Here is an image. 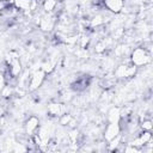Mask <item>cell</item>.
<instances>
[{"label": "cell", "mask_w": 153, "mask_h": 153, "mask_svg": "<svg viewBox=\"0 0 153 153\" xmlns=\"http://www.w3.org/2000/svg\"><path fill=\"white\" fill-rule=\"evenodd\" d=\"M142 128H143V129H147V130H151V128H152V123H151V121H146V122H143V123H142Z\"/></svg>", "instance_id": "cell-9"}, {"label": "cell", "mask_w": 153, "mask_h": 153, "mask_svg": "<svg viewBox=\"0 0 153 153\" xmlns=\"http://www.w3.org/2000/svg\"><path fill=\"white\" fill-rule=\"evenodd\" d=\"M131 60L134 62V65L136 66H141V65H145L147 61H148V56L145 51V49L142 48H137L133 51V55H131Z\"/></svg>", "instance_id": "cell-1"}, {"label": "cell", "mask_w": 153, "mask_h": 153, "mask_svg": "<svg viewBox=\"0 0 153 153\" xmlns=\"http://www.w3.org/2000/svg\"><path fill=\"white\" fill-rule=\"evenodd\" d=\"M30 2H31L30 0H16V1H14L16 6L19 7V8H22V10L29 8V7H30Z\"/></svg>", "instance_id": "cell-7"}, {"label": "cell", "mask_w": 153, "mask_h": 153, "mask_svg": "<svg viewBox=\"0 0 153 153\" xmlns=\"http://www.w3.org/2000/svg\"><path fill=\"white\" fill-rule=\"evenodd\" d=\"M49 111L53 114V115H62L63 114V111H65V109H63V106L61 105V104H51L50 105V108H49Z\"/></svg>", "instance_id": "cell-6"}, {"label": "cell", "mask_w": 153, "mask_h": 153, "mask_svg": "<svg viewBox=\"0 0 153 153\" xmlns=\"http://www.w3.org/2000/svg\"><path fill=\"white\" fill-rule=\"evenodd\" d=\"M44 79V73L42 72V71H39V72H36L35 74H33V76L31 78V84H30V88L31 90H35V88H37L41 84H42V80Z\"/></svg>", "instance_id": "cell-3"}, {"label": "cell", "mask_w": 153, "mask_h": 153, "mask_svg": "<svg viewBox=\"0 0 153 153\" xmlns=\"http://www.w3.org/2000/svg\"><path fill=\"white\" fill-rule=\"evenodd\" d=\"M106 7L114 12H118L122 8V0H104Z\"/></svg>", "instance_id": "cell-4"}, {"label": "cell", "mask_w": 153, "mask_h": 153, "mask_svg": "<svg viewBox=\"0 0 153 153\" xmlns=\"http://www.w3.org/2000/svg\"><path fill=\"white\" fill-rule=\"evenodd\" d=\"M38 128V120L36 117H30L27 123H26V130L27 133H32Z\"/></svg>", "instance_id": "cell-5"}, {"label": "cell", "mask_w": 153, "mask_h": 153, "mask_svg": "<svg viewBox=\"0 0 153 153\" xmlns=\"http://www.w3.org/2000/svg\"><path fill=\"white\" fill-rule=\"evenodd\" d=\"M118 133H120V127H118V124L111 122V124H109L108 128H106L105 137H106L108 140H112V139H115V137L118 135Z\"/></svg>", "instance_id": "cell-2"}, {"label": "cell", "mask_w": 153, "mask_h": 153, "mask_svg": "<svg viewBox=\"0 0 153 153\" xmlns=\"http://www.w3.org/2000/svg\"><path fill=\"white\" fill-rule=\"evenodd\" d=\"M55 5H56V1H55V0H47V1L44 2V8H45L47 11H51Z\"/></svg>", "instance_id": "cell-8"}, {"label": "cell", "mask_w": 153, "mask_h": 153, "mask_svg": "<svg viewBox=\"0 0 153 153\" xmlns=\"http://www.w3.org/2000/svg\"><path fill=\"white\" fill-rule=\"evenodd\" d=\"M4 85H5V79H4L2 74L0 73V88H2V87H4Z\"/></svg>", "instance_id": "cell-10"}]
</instances>
